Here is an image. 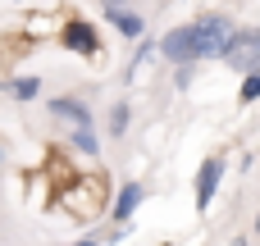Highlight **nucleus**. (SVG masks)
<instances>
[{
    "mask_svg": "<svg viewBox=\"0 0 260 246\" xmlns=\"http://www.w3.org/2000/svg\"><path fill=\"white\" fill-rule=\"evenodd\" d=\"M55 201H59V210L69 215V219H78V224H91V219H101L105 215V205H110V187H105V178L101 173H73L59 192H55Z\"/></svg>",
    "mask_w": 260,
    "mask_h": 246,
    "instance_id": "1",
    "label": "nucleus"
},
{
    "mask_svg": "<svg viewBox=\"0 0 260 246\" xmlns=\"http://www.w3.org/2000/svg\"><path fill=\"white\" fill-rule=\"evenodd\" d=\"M238 23L229 18V14H219V9H206L201 18H192L187 23V37H192V59L201 64V59H219V46L229 41V32H233Z\"/></svg>",
    "mask_w": 260,
    "mask_h": 246,
    "instance_id": "2",
    "label": "nucleus"
},
{
    "mask_svg": "<svg viewBox=\"0 0 260 246\" xmlns=\"http://www.w3.org/2000/svg\"><path fill=\"white\" fill-rule=\"evenodd\" d=\"M219 59L242 78V73H251L260 68V23H238L233 32H229V41L219 46Z\"/></svg>",
    "mask_w": 260,
    "mask_h": 246,
    "instance_id": "3",
    "label": "nucleus"
},
{
    "mask_svg": "<svg viewBox=\"0 0 260 246\" xmlns=\"http://www.w3.org/2000/svg\"><path fill=\"white\" fill-rule=\"evenodd\" d=\"M59 46L69 55H82V59H101L105 46H101V32L91 18H59Z\"/></svg>",
    "mask_w": 260,
    "mask_h": 246,
    "instance_id": "4",
    "label": "nucleus"
},
{
    "mask_svg": "<svg viewBox=\"0 0 260 246\" xmlns=\"http://www.w3.org/2000/svg\"><path fill=\"white\" fill-rule=\"evenodd\" d=\"M224 178H229V160L224 155H210V160H201V169H197V215H206L210 205H215V196H219V187H224Z\"/></svg>",
    "mask_w": 260,
    "mask_h": 246,
    "instance_id": "5",
    "label": "nucleus"
},
{
    "mask_svg": "<svg viewBox=\"0 0 260 246\" xmlns=\"http://www.w3.org/2000/svg\"><path fill=\"white\" fill-rule=\"evenodd\" d=\"M101 14H105V23L123 37V41H137V37H146V18L133 9V5H123V0H105L101 5Z\"/></svg>",
    "mask_w": 260,
    "mask_h": 246,
    "instance_id": "6",
    "label": "nucleus"
},
{
    "mask_svg": "<svg viewBox=\"0 0 260 246\" xmlns=\"http://www.w3.org/2000/svg\"><path fill=\"white\" fill-rule=\"evenodd\" d=\"M46 114L59 119V123H69V128H91V105L82 96H50L46 100Z\"/></svg>",
    "mask_w": 260,
    "mask_h": 246,
    "instance_id": "7",
    "label": "nucleus"
},
{
    "mask_svg": "<svg viewBox=\"0 0 260 246\" xmlns=\"http://www.w3.org/2000/svg\"><path fill=\"white\" fill-rule=\"evenodd\" d=\"M146 201V187L142 183H123L114 196H110V205H105V215L114 219V224H133V215H137V205Z\"/></svg>",
    "mask_w": 260,
    "mask_h": 246,
    "instance_id": "8",
    "label": "nucleus"
},
{
    "mask_svg": "<svg viewBox=\"0 0 260 246\" xmlns=\"http://www.w3.org/2000/svg\"><path fill=\"white\" fill-rule=\"evenodd\" d=\"M155 55H160L165 64H187V59H192V37H187V23L169 27V32L155 41Z\"/></svg>",
    "mask_w": 260,
    "mask_h": 246,
    "instance_id": "9",
    "label": "nucleus"
},
{
    "mask_svg": "<svg viewBox=\"0 0 260 246\" xmlns=\"http://www.w3.org/2000/svg\"><path fill=\"white\" fill-rule=\"evenodd\" d=\"M128 128H133V105H128V100H114V105H110V114H105V132H110L114 142H123V137H128Z\"/></svg>",
    "mask_w": 260,
    "mask_h": 246,
    "instance_id": "10",
    "label": "nucleus"
},
{
    "mask_svg": "<svg viewBox=\"0 0 260 246\" xmlns=\"http://www.w3.org/2000/svg\"><path fill=\"white\" fill-rule=\"evenodd\" d=\"M69 146L87 160H101V137H96V123L91 128H69Z\"/></svg>",
    "mask_w": 260,
    "mask_h": 246,
    "instance_id": "11",
    "label": "nucleus"
},
{
    "mask_svg": "<svg viewBox=\"0 0 260 246\" xmlns=\"http://www.w3.org/2000/svg\"><path fill=\"white\" fill-rule=\"evenodd\" d=\"M5 91H9V100H14V105H32V100L41 96V78H32V73H27V78H9V87H5Z\"/></svg>",
    "mask_w": 260,
    "mask_h": 246,
    "instance_id": "12",
    "label": "nucleus"
},
{
    "mask_svg": "<svg viewBox=\"0 0 260 246\" xmlns=\"http://www.w3.org/2000/svg\"><path fill=\"white\" fill-rule=\"evenodd\" d=\"M238 100H242V105H256V100H260V68L242 73V91H238Z\"/></svg>",
    "mask_w": 260,
    "mask_h": 246,
    "instance_id": "13",
    "label": "nucleus"
},
{
    "mask_svg": "<svg viewBox=\"0 0 260 246\" xmlns=\"http://www.w3.org/2000/svg\"><path fill=\"white\" fill-rule=\"evenodd\" d=\"M192 82H197V59L174 64V87H178V91H192Z\"/></svg>",
    "mask_w": 260,
    "mask_h": 246,
    "instance_id": "14",
    "label": "nucleus"
},
{
    "mask_svg": "<svg viewBox=\"0 0 260 246\" xmlns=\"http://www.w3.org/2000/svg\"><path fill=\"white\" fill-rule=\"evenodd\" d=\"M5 164H9V146L0 142V173H5Z\"/></svg>",
    "mask_w": 260,
    "mask_h": 246,
    "instance_id": "15",
    "label": "nucleus"
},
{
    "mask_svg": "<svg viewBox=\"0 0 260 246\" xmlns=\"http://www.w3.org/2000/svg\"><path fill=\"white\" fill-rule=\"evenodd\" d=\"M69 246H101L96 237H82V242H69Z\"/></svg>",
    "mask_w": 260,
    "mask_h": 246,
    "instance_id": "16",
    "label": "nucleus"
},
{
    "mask_svg": "<svg viewBox=\"0 0 260 246\" xmlns=\"http://www.w3.org/2000/svg\"><path fill=\"white\" fill-rule=\"evenodd\" d=\"M256 237H260V215H256Z\"/></svg>",
    "mask_w": 260,
    "mask_h": 246,
    "instance_id": "17",
    "label": "nucleus"
}]
</instances>
